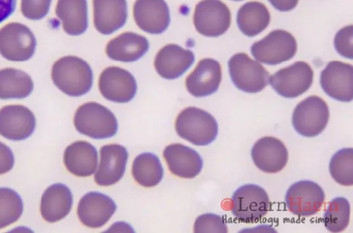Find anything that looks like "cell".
<instances>
[{
    "label": "cell",
    "instance_id": "obj_1",
    "mask_svg": "<svg viewBox=\"0 0 353 233\" xmlns=\"http://www.w3.org/2000/svg\"><path fill=\"white\" fill-rule=\"evenodd\" d=\"M51 76L54 84L70 96H83L92 86L90 66L77 56H67L57 60L52 66Z\"/></svg>",
    "mask_w": 353,
    "mask_h": 233
},
{
    "label": "cell",
    "instance_id": "obj_2",
    "mask_svg": "<svg viewBox=\"0 0 353 233\" xmlns=\"http://www.w3.org/2000/svg\"><path fill=\"white\" fill-rule=\"evenodd\" d=\"M178 135L196 146H206L217 137L219 127L215 118L208 112L195 107L181 111L175 121Z\"/></svg>",
    "mask_w": 353,
    "mask_h": 233
},
{
    "label": "cell",
    "instance_id": "obj_3",
    "mask_svg": "<svg viewBox=\"0 0 353 233\" xmlns=\"http://www.w3.org/2000/svg\"><path fill=\"white\" fill-rule=\"evenodd\" d=\"M74 124L78 132L93 139H105L116 135L118 122L113 113L94 102H86L76 111Z\"/></svg>",
    "mask_w": 353,
    "mask_h": 233
},
{
    "label": "cell",
    "instance_id": "obj_4",
    "mask_svg": "<svg viewBox=\"0 0 353 233\" xmlns=\"http://www.w3.org/2000/svg\"><path fill=\"white\" fill-rule=\"evenodd\" d=\"M329 118V107L325 101L317 96H310L296 106L292 122L299 135L313 137L323 131Z\"/></svg>",
    "mask_w": 353,
    "mask_h": 233
},
{
    "label": "cell",
    "instance_id": "obj_5",
    "mask_svg": "<svg viewBox=\"0 0 353 233\" xmlns=\"http://www.w3.org/2000/svg\"><path fill=\"white\" fill-rule=\"evenodd\" d=\"M232 214L239 221L253 223L265 217L270 208L265 190L256 184H245L236 190L231 199Z\"/></svg>",
    "mask_w": 353,
    "mask_h": 233
},
{
    "label": "cell",
    "instance_id": "obj_6",
    "mask_svg": "<svg viewBox=\"0 0 353 233\" xmlns=\"http://www.w3.org/2000/svg\"><path fill=\"white\" fill-rule=\"evenodd\" d=\"M228 69L235 87L246 93H258L268 83L269 73L245 53H237L228 60Z\"/></svg>",
    "mask_w": 353,
    "mask_h": 233
},
{
    "label": "cell",
    "instance_id": "obj_7",
    "mask_svg": "<svg viewBox=\"0 0 353 233\" xmlns=\"http://www.w3.org/2000/svg\"><path fill=\"white\" fill-rule=\"evenodd\" d=\"M296 49L297 43L292 34L285 30H276L253 43L251 53L258 61L274 65L291 59Z\"/></svg>",
    "mask_w": 353,
    "mask_h": 233
},
{
    "label": "cell",
    "instance_id": "obj_8",
    "mask_svg": "<svg viewBox=\"0 0 353 233\" xmlns=\"http://www.w3.org/2000/svg\"><path fill=\"white\" fill-rule=\"evenodd\" d=\"M36 45L33 33L23 24L12 22L0 29V54L8 60H29Z\"/></svg>",
    "mask_w": 353,
    "mask_h": 233
},
{
    "label": "cell",
    "instance_id": "obj_9",
    "mask_svg": "<svg viewBox=\"0 0 353 233\" xmlns=\"http://www.w3.org/2000/svg\"><path fill=\"white\" fill-rule=\"evenodd\" d=\"M314 73L311 67L304 61L279 69L269 77L273 89L286 98H296L309 89L313 82Z\"/></svg>",
    "mask_w": 353,
    "mask_h": 233
},
{
    "label": "cell",
    "instance_id": "obj_10",
    "mask_svg": "<svg viewBox=\"0 0 353 233\" xmlns=\"http://www.w3.org/2000/svg\"><path fill=\"white\" fill-rule=\"evenodd\" d=\"M193 21L199 33L216 37L224 34L230 27L231 14L228 7L221 0H201L195 7Z\"/></svg>",
    "mask_w": 353,
    "mask_h": 233
},
{
    "label": "cell",
    "instance_id": "obj_11",
    "mask_svg": "<svg viewBox=\"0 0 353 233\" xmlns=\"http://www.w3.org/2000/svg\"><path fill=\"white\" fill-rule=\"evenodd\" d=\"M325 193L316 183L303 180L295 182L288 190L285 201L288 209L294 214L309 217L322 208Z\"/></svg>",
    "mask_w": 353,
    "mask_h": 233
},
{
    "label": "cell",
    "instance_id": "obj_12",
    "mask_svg": "<svg viewBox=\"0 0 353 233\" xmlns=\"http://www.w3.org/2000/svg\"><path fill=\"white\" fill-rule=\"evenodd\" d=\"M99 89L105 99L126 103L134 97L137 86L135 78L128 71L119 67H109L99 76Z\"/></svg>",
    "mask_w": 353,
    "mask_h": 233
},
{
    "label": "cell",
    "instance_id": "obj_13",
    "mask_svg": "<svg viewBox=\"0 0 353 233\" xmlns=\"http://www.w3.org/2000/svg\"><path fill=\"white\" fill-rule=\"evenodd\" d=\"M353 67L341 61L330 62L321 71L320 84L330 97L341 102L353 98Z\"/></svg>",
    "mask_w": 353,
    "mask_h": 233
},
{
    "label": "cell",
    "instance_id": "obj_14",
    "mask_svg": "<svg viewBox=\"0 0 353 233\" xmlns=\"http://www.w3.org/2000/svg\"><path fill=\"white\" fill-rule=\"evenodd\" d=\"M35 126L33 113L23 105L10 104L0 109V135L8 140H24L32 134Z\"/></svg>",
    "mask_w": 353,
    "mask_h": 233
},
{
    "label": "cell",
    "instance_id": "obj_15",
    "mask_svg": "<svg viewBox=\"0 0 353 233\" xmlns=\"http://www.w3.org/2000/svg\"><path fill=\"white\" fill-rule=\"evenodd\" d=\"M116 210L117 205L109 196L93 191L81 198L77 207V215L84 225L97 228L104 225Z\"/></svg>",
    "mask_w": 353,
    "mask_h": 233
},
{
    "label": "cell",
    "instance_id": "obj_16",
    "mask_svg": "<svg viewBox=\"0 0 353 233\" xmlns=\"http://www.w3.org/2000/svg\"><path fill=\"white\" fill-rule=\"evenodd\" d=\"M251 157L259 170L267 173H276L285 166L288 152L280 140L267 136L255 142L251 150Z\"/></svg>",
    "mask_w": 353,
    "mask_h": 233
},
{
    "label": "cell",
    "instance_id": "obj_17",
    "mask_svg": "<svg viewBox=\"0 0 353 233\" xmlns=\"http://www.w3.org/2000/svg\"><path fill=\"white\" fill-rule=\"evenodd\" d=\"M128 158L126 148L118 144H110L100 149V163L94 181L101 186L118 182L123 176Z\"/></svg>",
    "mask_w": 353,
    "mask_h": 233
},
{
    "label": "cell",
    "instance_id": "obj_18",
    "mask_svg": "<svg viewBox=\"0 0 353 233\" xmlns=\"http://www.w3.org/2000/svg\"><path fill=\"white\" fill-rule=\"evenodd\" d=\"M221 66L213 58L201 60L185 80L188 91L201 98L215 93L221 81Z\"/></svg>",
    "mask_w": 353,
    "mask_h": 233
},
{
    "label": "cell",
    "instance_id": "obj_19",
    "mask_svg": "<svg viewBox=\"0 0 353 233\" xmlns=\"http://www.w3.org/2000/svg\"><path fill=\"white\" fill-rule=\"evenodd\" d=\"M133 14L137 25L152 34L163 32L170 21L169 8L164 0H137Z\"/></svg>",
    "mask_w": 353,
    "mask_h": 233
},
{
    "label": "cell",
    "instance_id": "obj_20",
    "mask_svg": "<svg viewBox=\"0 0 353 233\" xmlns=\"http://www.w3.org/2000/svg\"><path fill=\"white\" fill-rule=\"evenodd\" d=\"M194 53L176 44H168L162 47L154 59V67L163 78L175 79L183 75L193 64Z\"/></svg>",
    "mask_w": 353,
    "mask_h": 233
},
{
    "label": "cell",
    "instance_id": "obj_21",
    "mask_svg": "<svg viewBox=\"0 0 353 233\" xmlns=\"http://www.w3.org/2000/svg\"><path fill=\"white\" fill-rule=\"evenodd\" d=\"M163 157L170 171L174 175L190 179L197 176L203 168V159L192 148L179 143L164 148Z\"/></svg>",
    "mask_w": 353,
    "mask_h": 233
},
{
    "label": "cell",
    "instance_id": "obj_22",
    "mask_svg": "<svg viewBox=\"0 0 353 233\" xmlns=\"http://www.w3.org/2000/svg\"><path fill=\"white\" fill-rule=\"evenodd\" d=\"M94 25L102 34H110L126 22V0H93Z\"/></svg>",
    "mask_w": 353,
    "mask_h": 233
},
{
    "label": "cell",
    "instance_id": "obj_23",
    "mask_svg": "<svg viewBox=\"0 0 353 233\" xmlns=\"http://www.w3.org/2000/svg\"><path fill=\"white\" fill-rule=\"evenodd\" d=\"M63 162L67 170L74 175L89 177L97 170V151L88 142L76 141L65 148Z\"/></svg>",
    "mask_w": 353,
    "mask_h": 233
},
{
    "label": "cell",
    "instance_id": "obj_24",
    "mask_svg": "<svg viewBox=\"0 0 353 233\" xmlns=\"http://www.w3.org/2000/svg\"><path fill=\"white\" fill-rule=\"evenodd\" d=\"M72 195L65 184L58 183L48 187L41 197L40 211L43 219L49 223L65 217L72 206Z\"/></svg>",
    "mask_w": 353,
    "mask_h": 233
},
{
    "label": "cell",
    "instance_id": "obj_25",
    "mask_svg": "<svg viewBox=\"0 0 353 233\" xmlns=\"http://www.w3.org/2000/svg\"><path fill=\"white\" fill-rule=\"evenodd\" d=\"M148 39L139 34L124 32L112 39L106 46L108 56L121 62H133L141 58L148 50Z\"/></svg>",
    "mask_w": 353,
    "mask_h": 233
},
{
    "label": "cell",
    "instance_id": "obj_26",
    "mask_svg": "<svg viewBox=\"0 0 353 233\" xmlns=\"http://www.w3.org/2000/svg\"><path fill=\"white\" fill-rule=\"evenodd\" d=\"M55 13L63 30L70 35H80L88 25L86 0H58Z\"/></svg>",
    "mask_w": 353,
    "mask_h": 233
},
{
    "label": "cell",
    "instance_id": "obj_27",
    "mask_svg": "<svg viewBox=\"0 0 353 233\" xmlns=\"http://www.w3.org/2000/svg\"><path fill=\"white\" fill-rule=\"evenodd\" d=\"M270 14L266 6L259 1H249L238 10L236 23L239 30L248 36L262 32L269 25Z\"/></svg>",
    "mask_w": 353,
    "mask_h": 233
},
{
    "label": "cell",
    "instance_id": "obj_28",
    "mask_svg": "<svg viewBox=\"0 0 353 233\" xmlns=\"http://www.w3.org/2000/svg\"><path fill=\"white\" fill-rule=\"evenodd\" d=\"M33 87V81L26 72L14 68L0 69V99L26 98Z\"/></svg>",
    "mask_w": 353,
    "mask_h": 233
},
{
    "label": "cell",
    "instance_id": "obj_29",
    "mask_svg": "<svg viewBox=\"0 0 353 233\" xmlns=\"http://www.w3.org/2000/svg\"><path fill=\"white\" fill-rule=\"evenodd\" d=\"M132 174L141 186L151 188L157 186L163 176L161 161L155 154L143 153L137 155L132 163Z\"/></svg>",
    "mask_w": 353,
    "mask_h": 233
},
{
    "label": "cell",
    "instance_id": "obj_30",
    "mask_svg": "<svg viewBox=\"0 0 353 233\" xmlns=\"http://www.w3.org/2000/svg\"><path fill=\"white\" fill-rule=\"evenodd\" d=\"M350 216L349 201L344 197H336L329 203L324 212L325 227L330 232H342L349 225Z\"/></svg>",
    "mask_w": 353,
    "mask_h": 233
},
{
    "label": "cell",
    "instance_id": "obj_31",
    "mask_svg": "<svg viewBox=\"0 0 353 233\" xmlns=\"http://www.w3.org/2000/svg\"><path fill=\"white\" fill-rule=\"evenodd\" d=\"M330 175L340 185H353V149L345 148L338 151L331 158L329 165Z\"/></svg>",
    "mask_w": 353,
    "mask_h": 233
},
{
    "label": "cell",
    "instance_id": "obj_32",
    "mask_svg": "<svg viewBox=\"0 0 353 233\" xmlns=\"http://www.w3.org/2000/svg\"><path fill=\"white\" fill-rule=\"evenodd\" d=\"M23 201L14 190L0 187V229L16 222L23 213Z\"/></svg>",
    "mask_w": 353,
    "mask_h": 233
},
{
    "label": "cell",
    "instance_id": "obj_33",
    "mask_svg": "<svg viewBox=\"0 0 353 233\" xmlns=\"http://www.w3.org/2000/svg\"><path fill=\"white\" fill-rule=\"evenodd\" d=\"M194 232L227 233V224L223 217L212 213L199 216L194 225Z\"/></svg>",
    "mask_w": 353,
    "mask_h": 233
},
{
    "label": "cell",
    "instance_id": "obj_34",
    "mask_svg": "<svg viewBox=\"0 0 353 233\" xmlns=\"http://www.w3.org/2000/svg\"><path fill=\"white\" fill-rule=\"evenodd\" d=\"M52 0H21L23 15L31 20L43 18L48 12Z\"/></svg>",
    "mask_w": 353,
    "mask_h": 233
},
{
    "label": "cell",
    "instance_id": "obj_35",
    "mask_svg": "<svg viewBox=\"0 0 353 233\" xmlns=\"http://www.w3.org/2000/svg\"><path fill=\"white\" fill-rule=\"evenodd\" d=\"M353 26H345L341 29L334 37V47L337 52L343 57L352 59L353 57L352 49Z\"/></svg>",
    "mask_w": 353,
    "mask_h": 233
},
{
    "label": "cell",
    "instance_id": "obj_36",
    "mask_svg": "<svg viewBox=\"0 0 353 233\" xmlns=\"http://www.w3.org/2000/svg\"><path fill=\"white\" fill-rule=\"evenodd\" d=\"M14 163V157L10 148L0 142V175L11 170Z\"/></svg>",
    "mask_w": 353,
    "mask_h": 233
},
{
    "label": "cell",
    "instance_id": "obj_37",
    "mask_svg": "<svg viewBox=\"0 0 353 233\" xmlns=\"http://www.w3.org/2000/svg\"><path fill=\"white\" fill-rule=\"evenodd\" d=\"M17 0H0V23L14 11Z\"/></svg>",
    "mask_w": 353,
    "mask_h": 233
},
{
    "label": "cell",
    "instance_id": "obj_38",
    "mask_svg": "<svg viewBox=\"0 0 353 233\" xmlns=\"http://www.w3.org/2000/svg\"><path fill=\"white\" fill-rule=\"evenodd\" d=\"M274 8L281 12H287L294 9L299 0H268Z\"/></svg>",
    "mask_w": 353,
    "mask_h": 233
},
{
    "label": "cell",
    "instance_id": "obj_39",
    "mask_svg": "<svg viewBox=\"0 0 353 233\" xmlns=\"http://www.w3.org/2000/svg\"><path fill=\"white\" fill-rule=\"evenodd\" d=\"M233 1H242V0H233Z\"/></svg>",
    "mask_w": 353,
    "mask_h": 233
}]
</instances>
